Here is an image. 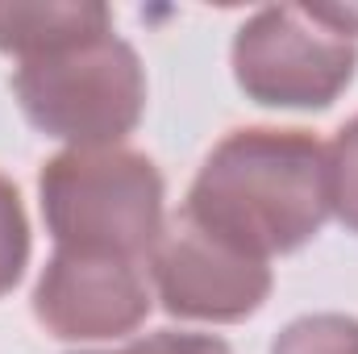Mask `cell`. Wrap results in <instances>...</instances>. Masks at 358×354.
Returning <instances> with one entry per match:
<instances>
[{
  "label": "cell",
  "instance_id": "7a4b0ae2",
  "mask_svg": "<svg viewBox=\"0 0 358 354\" xmlns=\"http://www.w3.org/2000/svg\"><path fill=\"white\" fill-rule=\"evenodd\" d=\"M125 354H229L221 342H208V338H176V334H163V338H150L142 346Z\"/></svg>",
  "mask_w": 358,
  "mask_h": 354
},
{
  "label": "cell",
  "instance_id": "6da1fadb",
  "mask_svg": "<svg viewBox=\"0 0 358 354\" xmlns=\"http://www.w3.org/2000/svg\"><path fill=\"white\" fill-rule=\"evenodd\" d=\"M275 354H358V325L338 317L300 321L287 330L283 346H275Z\"/></svg>",
  "mask_w": 358,
  "mask_h": 354
}]
</instances>
